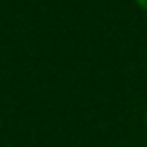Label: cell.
Here are the masks:
<instances>
[{
    "instance_id": "cell-1",
    "label": "cell",
    "mask_w": 147,
    "mask_h": 147,
    "mask_svg": "<svg viewBox=\"0 0 147 147\" xmlns=\"http://www.w3.org/2000/svg\"><path fill=\"white\" fill-rule=\"evenodd\" d=\"M134 2H136V5L141 7L143 11H147V0H134Z\"/></svg>"
},
{
    "instance_id": "cell-2",
    "label": "cell",
    "mask_w": 147,
    "mask_h": 147,
    "mask_svg": "<svg viewBox=\"0 0 147 147\" xmlns=\"http://www.w3.org/2000/svg\"><path fill=\"white\" fill-rule=\"evenodd\" d=\"M145 119H147V117H145Z\"/></svg>"
}]
</instances>
